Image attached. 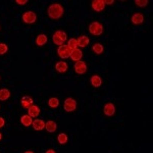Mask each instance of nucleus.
Returning <instances> with one entry per match:
<instances>
[{
  "label": "nucleus",
  "mask_w": 153,
  "mask_h": 153,
  "mask_svg": "<svg viewBox=\"0 0 153 153\" xmlns=\"http://www.w3.org/2000/svg\"><path fill=\"white\" fill-rule=\"evenodd\" d=\"M63 14V7L59 3H52L48 7V16L52 19H57Z\"/></svg>",
  "instance_id": "f257e3e1"
},
{
  "label": "nucleus",
  "mask_w": 153,
  "mask_h": 153,
  "mask_svg": "<svg viewBox=\"0 0 153 153\" xmlns=\"http://www.w3.org/2000/svg\"><path fill=\"white\" fill-rule=\"evenodd\" d=\"M66 39H68V36H66L65 32L63 31H56L52 36L53 43L58 46L63 45V43H65V41H66Z\"/></svg>",
  "instance_id": "f03ea898"
},
{
  "label": "nucleus",
  "mask_w": 153,
  "mask_h": 153,
  "mask_svg": "<svg viewBox=\"0 0 153 153\" xmlns=\"http://www.w3.org/2000/svg\"><path fill=\"white\" fill-rule=\"evenodd\" d=\"M89 32L94 36H99L103 32V26L98 22H93L89 26Z\"/></svg>",
  "instance_id": "7ed1b4c3"
},
{
  "label": "nucleus",
  "mask_w": 153,
  "mask_h": 153,
  "mask_svg": "<svg viewBox=\"0 0 153 153\" xmlns=\"http://www.w3.org/2000/svg\"><path fill=\"white\" fill-rule=\"evenodd\" d=\"M63 108H65V111L73 112L76 108V101L73 98H66L65 100V103H63Z\"/></svg>",
  "instance_id": "20e7f679"
},
{
  "label": "nucleus",
  "mask_w": 153,
  "mask_h": 153,
  "mask_svg": "<svg viewBox=\"0 0 153 153\" xmlns=\"http://www.w3.org/2000/svg\"><path fill=\"white\" fill-rule=\"evenodd\" d=\"M71 52V50L68 45H61V46H59L58 49H57V53H58L59 57L62 58V59L70 57Z\"/></svg>",
  "instance_id": "39448f33"
},
{
  "label": "nucleus",
  "mask_w": 153,
  "mask_h": 153,
  "mask_svg": "<svg viewBox=\"0 0 153 153\" xmlns=\"http://www.w3.org/2000/svg\"><path fill=\"white\" fill-rule=\"evenodd\" d=\"M37 19V16L34 11H27L23 14V21L26 24H34Z\"/></svg>",
  "instance_id": "423d86ee"
},
{
  "label": "nucleus",
  "mask_w": 153,
  "mask_h": 153,
  "mask_svg": "<svg viewBox=\"0 0 153 153\" xmlns=\"http://www.w3.org/2000/svg\"><path fill=\"white\" fill-rule=\"evenodd\" d=\"M75 71L79 75H83V74H85L87 71V65H86V63L84 61H76L75 63Z\"/></svg>",
  "instance_id": "0eeeda50"
},
{
  "label": "nucleus",
  "mask_w": 153,
  "mask_h": 153,
  "mask_svg": "<svg viewBox=\"0 0 153 153\" xmlns=\"http://www.w3.org/2000/svg\"><path fill=\"white\" fill-rule=\"evenodd\" d=\"M82 56H83V53H82V50L79 48H76L74 50H71V59L74 61H80L82 59Z\"/></svg>",
  "instance_id": "6e6552de"
},
{
  "label": "nucleus",
  "mask_w": 153,
  "mask_h": 153,
  "mask_svg": "<svg viewBox=\"0 0 153 153\" xmlns=\"http://www.w3.org/2000/svg\"><path fill=\"white\" fill-rule=\"evenodd\" d=\"M91 5L95 11H102L105 8V4L103 0H94V1H92Z\"/></svg>",
  "instance_id": "1a4fd4ad"
},
{
  "label": "nucleus",
  "mask_w": 153,
  "mask_h": 153,
  "mask_svg": "<svg viewBox=\"0 0 153 153\" xmlns=\"http://www.w3.org/2000/svg\"><path fill=\"white\" fill-rule=\"evenodd\" d=\"M103 111H104V114L107 115V117H112L115 113V107L112 103H107V104L104 105V108H103Z\"/></svg>",
  "instance_id": "9d476101"
},
{
  "label": "nucleus",
  "mask_w": 153,
  "mask_h": 153,
  "mask_svg": "<svg viewBox=\"0 0 153 153\" xmlns=\"http://www.w3.org/2000/svg\"><path fill=\"white\" fill-rule=\"evenodd\" d=\"M144 22V16L140 12H136L132 16V23L134 25H141Z\"/></svg>",
  "instance_id": "9b49d317"
},
{
  "label": "nucleus",
  "mask_w": 153,
  "mask_h": 153,
  "mask_svg": "<svg viewBox=\"0 0 153 153\" xmlns=\"http://www.w3.org/2000/svg\"><path fill=\"white\" fill-rule=\"evenodd\" d=\"M28 112L31 117H36L40 114V108L36 105H32L31 107L28 108Z\"/></svg>",
  "instance_id": "f8f14e48"
},
{
  "label": "nucleus",
  "mask_w": 153,
  "mask_h": 153,
  "mask_svg": "<svg viewBox=\"0 0 153 153\" xmlns=\"http://www.w3.org/2000/svg\"><path fill=\"white\" fill-rule=\"evenodd\" d=\"M34 104V101L30 96H24L22 98V106L25 108H29Z\"/></svg>",
  "instance_id": "ddd939ff"
},
{
  "label": "nucleus",
  "mask_w": 153,
  "mask_h": 153,
  "mask_svg": "<svg viewBox=\"0 0 153 153\" xmlns=\"http://www.w3.org/2000/svg\"><path fill=\"white\" fill-rule=\"evenodd\" d=\"M76 41H78V46H80V47H82V48L86 47V46L89 44V42H90L89 38L86 35L79 37V38L76 39Z\"/></svg>",
  "instance_id": "4468645a"
},
{
  "label": "nucleus",
  "mask_w": 153,
  "mask_h": 153,
  "mask_svg": "<svg viewBox=\"0 0 153 153\" xmlns=\"http://www.w3.org/2000/svg\"><path fill=\"white\" fill-rule=\"evenodd\" d=\"M33 128L36 131H42L43 129H45V123L42 120H35L33 122Z\"/></svg>",
  "instance_id": "2eb2a0df"
},
{
  "label": "nucleus",
  "mask_w": 153,
  "mask_h": 153,
  "mask_svg": "<svg viewBox=\"0 0 153 153\" xmlns=\"http://www.w3.org/2000/svg\"><path fill=\"white\" fill-rule=\"evenodd\" d=\"M55 68H56V71H59V73H65L68 68V63L65 62V61H58V62L55 65Z\"/></svg>",
  "instance_id": "dca6fc26"
},
{
  "label": "nucleus",
  "mask_w": 153,
  "mask_h": 153,
  "mask_svg": "<svg viewBox=\"0 0 153 153\" xmlns=\"http://www.w3.org/2000/svg\"><path fill=\"white\" fill-rule=\"evenodd\" d=\"M45 129L47 130L49 133H53L57 129V125H56V123L53 122V120H48L45 124Z\"/></svg>",
  "instance_id": "f3484780"
},
{
  "label": "nucleus",
  "mask_w": 153,
  "mask_h": 153,
  "mask_svg": "<svg viewBox=\"0 0 153 153\" xmlns=\"http://www.w3.org/2000/svg\"><path fill=\"white\" fill-rule=\"evenodd\" d=\"M90 82H91V85H92L93 87L97 88V87H100L101 86V84H102V80H101V78L99 76L94 75V76H92Z\"/></svg>",
  "instance_id": "a211bd4d"
},
{
  "label": "nucleus",
  "mask_w": 153,
  "mask_h": 153,
  "mask_svg": "<svg viewBox=\"0 0 153 153\" xmlns=\"http://www.w3.org/2000/svg\"><path fill=\"white\" fill-rule=\"evenodd\" d=\"M47 43V36L44 35V34H41V35H38L36 39V44L38 46H43Z\"/></svg>",
  "instance_id": "6ab92c4d"
},
{
  "label": "nucleus",
  "mask_w": 153,
  "mask_h": 153,
  "mask_svg": "<svg viewBox=\"0 0 153 153\" xmlns=\"http://www.w3.org/2000/svg\"><path fill=\"white\" fill-rule=\"evenodd\" d=\"M21 123L23 124L25 127H30L32 124H33V120H32V117H30V115H23V117H21Z\"/></svg>",
  "instance_id": "aec40b11"
},
{
  "label": "nucleus",
  "mask_w": 153,
  "mask_h": 153,
  "mask_svg": "<svg viewBox=\"0 0 153 153\" xmlns=\"http://www.w3.org/2000/svg\"><path fill=\"white\" fill-rule=\"evenodd\" d=\"M10 97V92L7 89H1L0 90V100L5 101Z\"/></svg>",
  "instance_id": "412c9836"
},
{
  "label": "nucleus",
  "mask_w": 153,
  "mask_h": 153,
  "mask_svg": "<svg viewBox=\"0 0 153 153\" xmlns=\"http://www.w3.org/2000/svg\"><path fill=\"white\" fill-rule=\"evenodd\" d=\"M92 49H93V51H94L96 54H101L103 52V50H104L102 44H100V43H95L94 45H93Z\"/></svg>",
  "instance_id": "4be33fe9"
},
{
  "label": "nucleus",
  "mask_w": 153,
  "mask_h": 153,
  "mask_svg": "<svg viewBox=\"0 0 153 153\" xmlns=\"http://www.w3.org/2000/svg\"><path fill=\"white\" fill-rule=\"evenodd\" d=\"M68 46L70 47L71 50H74V49L78 48V41H76V39H75V38L70 39L68 42Z\"/></svg>",
  "instance_id": "5701e85b"
},
{
  "label": "nucleus",
  "mask_w": 153,
  "mask_h": 153,
  "mask_svg": "<svg viewBox=\"0 0 153 153\" xmlns=\"http://www.w3.org/2000/svg\"><path fill=\"white\" fill-rule=\"evenodd\" d=\"M48 105L50 106V107L52 108H56L58 107L59 105V100L57 99V98H50V99L48 100Z\"/></svg>",
  "instance_id": "b1692460"
},
{
  "label": "nucleus",
  "mask_w": 153,
  "mask_h": 153,
  "mask_svg": "<svg viewBox=\"0 0 153 153\" xmlns=\"http://www.w3.org/2000/svg\"><path fill=\"white\" fill-rule=\"evenodd\" d=\"M57 140L60 144H65V143L68 142V136H66L65 133H61V134L58 135Z\"/></svg>",
  "instance_id": "393cba45"
},
{
  "label": "nucleus",
  "mask_w": 153,
  "mask_h": 153,
  "mask_svg": "<svg viewBox=\"0 0 153 153\" xmlns=\"http://www.w3.org/2000/svg\"><path fill=\"white\" fill-rule=\"evenodd\" d=\"M135 3H136V5H138L140 7H145L148 5L149 1H148V0H136Z\"/></svg>",
  "instance_id": "a878e982"
},
{
  "label": "nucleus",
  "mask_w": 153,
  "mask_h": 153,
  "mask_svg": "<svg viewBox=\"0 0 153 153\" xmlns=\"http://www.w3.org/2000/svg\"><path fill=\"white\" fill-rule=\"evenodd\" d=\"M7 50H8V46L4 43H0V55L5 54L7 52Z\"/></svg>",
  "instance_id": "bb28decb"
},
{
  "label": "nucleus",
  "mask_w": 153,
  "mask_h": 153,
  "mask_svg": "<svg viewBox=\"0 0 153 153\" xmlns=\"http://www.w3.org/2000/svg\"><path fill=\"white\" fill-rule=\"evenodd\" d=\"M16 2L18 4H22V5H25V4L28 3V0H16Z\"/></svg>",
  "instance_id": "cd10ccee"
},
{
  "label": "nucleus",
  "mask_w": 153,
  "mask_h": 153,
  "mask_svg": "<svg viewBox=\"0 0 153 153\" xmlns=\"http://www.w3.org/2000/svg\"><path fill=\"white\" fill-rule=\"evenodd\" d=\"M4 124H5V120H4V118L3 117H0V128L3 127Z\"/></svg>",
  "instance_id": "c85d7f7f"
},
{
  "label": "nucleus",
  "mask_w": 153,
  "mask_h": 153,
  "mask_svg": "<svg viewBox=\"0 0 153 153\" xmlns=\"http://www.w3.org/2000/svg\"><path fill=\"white\" fill-rule=\"evenodd\" d=\"M113 2H114L113 0H108V1H106V0H105V1H104V4H112Z\"/></svg>",
  "instance_id": "c756f323"
},
{
  "label": "nucleus",
  "mask_w": 153,
  "mask_h": 153,
  "mask_svg": "<svg viewBox=\"0 0 153 153\" xmlns=\"http://www.w3.org/2000/svg\"><path fill=\"white\" fill-rule=\"evenodd\" d=\"M46 153H56V152L54 151L53 149H49V150H47V151H46Z\"/></svg>",
  "instance_id": "7c9ffc66"
},
{
  "label": "nucleus",
  "mask_w": 153,
  "mask_h": 153,
  "mask_svg": "<svg viewBox=\"0 0 153 153\" xmlns=\"http://www.w3.org/2000/svg\"><path fill=\"white\" fill-rule=\"evenodd\" d=\"M25 153H34V152H33V151H26Z\"/></svg>",
  "instance_id": "2f4dec72"
},
{
  "label": "nucleus",
  "mask_w": 153,
  "mask_h": 153,
  "mask_svg": "<svg viewBox=\"0 0 153 153\" xmlns=\"http://www.w3.org/2000/svg\"><path fill=\"white\" fill-rule=\"evenodd\" d=\"M1 139H2V134L0 133V140H1Z\"/></svg>",
  "instance_id": "473e14b6"
}]
</instances>
